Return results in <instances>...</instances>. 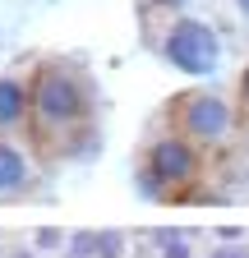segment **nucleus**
<instances>
[{
	"mask_svg": "<svg viewBox=\"0 0 249 258\" xmlns=\"http://www.w3.org/2000/svg\"><path fill=\"white\" fill-rule=\"evenodd\" d=\"M33 134L42 143H65L74 129L92 124V88L65 60H46L33 74ZM51 148V152H55Z\"/></svg>",
	"mask_w": 249,
	"mask_h": 258,
	"instance_id": "f257e3e1",
	"label": "nucleus"
},
{
	"mask_svg": "<svg viewBox=\"0 0 249 258\" xmlns=\"http://www.w3.org/2000/svg\"><path fill=\"white\" fill-rule=\"evenodd\" d=\"M33 244H37L42 253H51V249H60V244H70V235H60L55 226H42V231L33 235Z\"/></svg>",
	"mask_w": 249,
	"mask_h": 258,
	"instance_id": "f8f14e48",
	"label": "nucleus"
},
{
	"mask_svg": "<svg viewBox=\"0 0 249 258\" xmlns=\"http://www.w3.org/2000/svg\"><path fill=\"white\" fill-rule=\"evenodd\" d=\"M33 120V79L0 74V139Z\"/></svg>",
	"mask_w": 249,
	"mask_h": 258,
	"instance_id": "39448f33",
	"label": "nucleus"
},
{
	"mask_svg": "<svg viewBox=\"0 0 249 258\" xmlns=\"http://www.w3.org/2000/svg\"><path fill=\"white\" fill-rule=\"evenodd\" d=\"M166 111H175L180 134L190 139V143H199V148H222V143L235 134V124H240V111L226 102L222 92H212V88L180 92Z\"/></svg>",
	"mask_w": 249,
	"mask_h": 258,
	"instance_id": "f03ea898",
	"label": "nucleus"
},
{
	"mask_svg": "<svg viewBox=\"0 0 249 258\" xmlns=\"http://www.w3.org/2000/svg\"><path fill=\"white\" fill-rule=\"evenodd\" d=\"M162 55L190 79H212L222 70V37L203 19H171L162 32Z\"/></svg>",
	"mask_w": 249,
	"mask_h": 258,
	"instance_id": "7ed1b4c3",
	"label": "nucleus"
},
{
	"mask_svg": "<svg viewBox=\"0 0 249 258\" xmlns=\"http://www.w3.org/2000/svg\"><path fill=\"white\" fill-rule=\"evenodd\" d=\"M55 152H60V157H70V161H88V157H97V152H102V134H97L92 124H83V129H74V134L60 143Z\"/></svg>",
	"mask_w": 249,
	"mask_h": 258,
	"instance_id": "0eeeda50",
	"label": "nucleus"
},
{
	"mask_svg": "<svg viewBox=\"0 0 249 258\" xmlns=\"http://www.w3.org/2000/svg\"><path fill=\"white\" fill-rule=\"evenodd\" d=\"M97 258H125V235L120 231H97Z\"/></svg>",
	"mask_w": 249,
	"mask_h": 258,
	"instance_id": "9b49d317",
	"label": "nucleus"
},
{
	"mask_svg": "<svg viewBox=\"0 0 249 258\" xmlns=\"http://www.w3.org/2000/svg\"><path fill=\"white\" fill-rule=\"evenodd\" d=\"M244 106H249V79H244Z\"/></svg>",
	"mask_w": 249,
	"mask_h": 258,
	"instance_id": "f3484780",
	"label": "nucleus"
},
{
	"mask_svg": "<svg viewBox=\"0 0 249 258\" xmlns=\"http://www.w3.org/2000/svg\"><path fill=\"white\" fill-rule=\"evenodd\" d=\"M208 258H249V244H240V240H231V244H217Z\"/></svg>",
	"mask_w": 249,
	"mask_h": 258,
	"instance_id": "ddd939ff",
	"label": "nucleus"
},
{
	"mask_svg": "<svg viewBox=\"0 0 249 258\" xmlns=\"http://www.w3.org/2000/svg\"><path fill=\"white\" fill-rule=\"evenodd\" d=\"M134 184H139V194H143V199H148V203H166V199H171V189L162 184V175H157V171H152V166H148V161H143V166L134 171Z\"/></svg>",
	"mask_w": 249,
	"mask_h": 258,
	"instance_id": "6e6552de",
	"label": "nucleus"
},
{
	"mask_svg": "<svg viewBox=\"0 0 249 258\" xmlns=\"http://www.w3.org/2000/svg\"><path fill=\"white\" fill-rule=\"evenodd\" d=\"M5 258H42V249H37V244H28V249H23V244H19V249H10V253H5Z\"/></svg>",
	"mask_w": 249,
	"mask_h": 258,
	"instance_id": "4468645a",
	"label": "nucleus"
},
{
	"mask_svg": "<svg viewBox=\"0 0 249 258\" xmlns=\"http://www.w3.org/2000/svg\"><path fill=\"white\" fill-rule=\"evenodd\" d=\"M0 258H5V249H0Z\"/></svg>",
	"mask_w": 249,
	"mask_h": 258,
	"instance_id": "a211bd4d",
	"label": "nucleus"
},
{
	"mask_svg": "<svg viewBox=\"0 0 249 258\" xmlns=\"http://www.w3.org/2000/svg\"><path fill=\"white\" fill-rule=\"evenodd\" d=\"M235 10H240V14H244V19H249V0H235Z\"/></svg>",
	"mask_w": 249,
	"mask_h": 258,
	"instance_id": "dca6fc26",
	"label": "nucleus"
},
{
	"mask_svg": "<svg viewBox=\"0 0 249 258\" xmlns=\"http://www.w3.org/2000/svg\"><path fill=\"white\" fill-rule=\"evenodd\" d=\"M28 184H33V157L19 143L0 139V194H23Z\"/></svg>",
	"mask_w": 249,
	"mask_h": 258,
	"instance_id": "423d86ee",
	"label": "nucleus"
},
{
	"mask_svg": "<svg viewBox=\"0 0 249 258\" xmlns=\"http://www.w3.org/2000/svg\"><path fill=\"white\" fill-rule=\"evenodd\" d=\"M157 5H166V10H184L190 0H157Z\"/></svg>",
	"mask_w": 249,
	"mask_h": 258,
	"instance_id": "2eb2a0df",
	"label": "nucleus"
},
{
	"mask_svg": "<svg viewBox=\"0 0 249 258\" xmlns=\"http://www.w3.org/2000/svg\"><path fill=\"white\" fill-rule=\"evenodd\" d=\"M70 258H97V231H74L70 235Z\"/></svg>",
	"mask_w": 249,
	"mask_h": 258,
	"instance_id": "9d476101",
	"label": "nucleus"
},
{
	"mask_svg": "<svg viewBox=\"0 0 249 258\" xmlns=\"http://www.w3.org/2000/svg\"><path fill=\"white\" fill-rule=\"evenodd\" d=\"M152 244H157V249H162L157 258H194V249H190V240H184L180 231H152Z\"/></svg>",
	"mask_w": 249,
	"mask_h": 258,
	"instance_id": "1a4fd4ad",
	"label": "nucleus"
},
{
	"mask_svg": "<svg viewBox=\"0 0 249 258\" xmlns=\"http://www.w3.org/2000/svg\"><path fill=\"white\" fill-rule=\"evenodd\" d=\"M148 166L162 175V184L175 194L184 184H194L199 171H203V157H199V143H190L184 134H162L148 143Z\"/></svg>",
	"mask_w": 249,
	"mask_h": 258,
	"instance_id": "20e7f679",
	"label": "nucleus"
}]
</instances>
